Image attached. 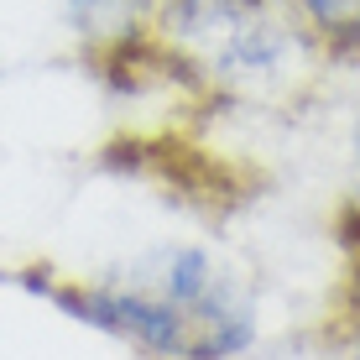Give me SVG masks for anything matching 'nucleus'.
Listing matches in <instances>:
<instances>
[{
    "instance_id": "nucleus-1",
    "label": "nucleus",
    "mask_w": 360,
    "mask_h": 360,
    "mask_svg": "<svg viewBox=\"0 0 360 360\" xmlns=\"http://www.w3.org/2000/svg\"><path fill=\"white\" fill-rule=\"evenodd\" d=\"M11 282L141 360H245L262 334L251 282L198 240H157L105 271L16 266Z\"/></svg>"
},
{
    "instance_id": "nucleus-6",
    "label": "nucleus",
    "mask_w": 360,
    "mask_h": 360,
    "mask_svg": "<svg viewBox=\"0 0 360 360\" xmlns=\"http://www.w3.org/2000/svg\"><path fill=\"white\" fill-rule=\"evenodd\" d=\"M324 345L345 360H360V292L355 297H329L324 314Z\"/></svg>"
},
{
    "instance_id": "nucleus-4",
    "label": "nucleus",
    "mask_w": 360,
    "mask_h": 360,
    "mask_svg": "<svg viewBox=\"0 0 360 360\" xmlns=\"http://www.w3.org/2000/svg\"><path fill=\"white\" fill-rule=\"evenodd\" d=\"M308 42L329 58H360V0H292Z\"/></svg>"
},
{
    "instance_id": "nucleus-5",
    "label": "nucleus",
    "mask_w": 360,
    "mask_h": 360,
    "mask_svg": "<svg viewBox=\"0 0 360 360\" xmlns=\"http://www.w3.org/2000/svg\"><path fill=\"white\" fill-rule=\"evenodd\" d=\"M350 152H355V188L345 193L340 214H334V245H340V297L360 292V120L350 136Z\"/></svg>"
},
{
    "instance_id": "nucleus-3",
    "label": "nucleus",
    "mask_w": 360,
    "mask_h": 360,
    "mask_svg": "<svg viewBox=\"0 0 360 360\" xmlns=\"http://www.w3.org/2000/svg\"><path fill=\"white\" fill-rule=\"evenodd\" d=\"M63 11L94 53H120L131 68L141 63V47H152L157 0H63Z\"/></svg>"
},
{
    "instance_id": "nucleus-2",
    "label": "nucleus",
    "mask_w": 360,
    "mask_h": 360,
    "mask_svg": "<svg viewBox=\"0 0 360 360\" xmlns=\"http://www.w3.org/2000/svg\"><path fill=\"white\" fill-rule=\"evenodd\" d=\"M152 47L209 99L256 105L292 84L308 32L292 0H157Z\"/></svg>"
}]
</instances>
